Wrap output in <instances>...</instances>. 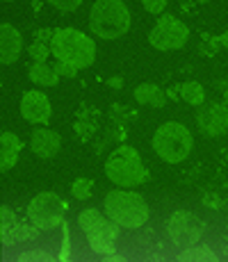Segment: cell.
I'll return each mask as SVG.
<instances>
[{"instance_id": "1", "label": "cell", "mask_w": 228, "mask_h": 262, "mask_svg": "<svg viewBox=\"0 0 228 262\" xmlns=\"http://www.w3.org/2000/svg\"><path fill=\"white\" fill-rule=\"evenodd\" d=\"M50 53L59 62H69L78 69H87L96 59V43L80 30H57L50 39Z\"/></svg>"}, {"instance_id": "2", "label": "cell", "mask_w": 228, "mask_h": 262, "mask_svg": "<svg viewBox=\"0 0 228 262\" xmlns=\"http://www.w3.org/2000/svg\"><path fill=\"white\" fill-rule=\"evenodd\" d=\"M89 28L100 39H119L130 28V9L121 0H96L89 14Z\"/></svg>"}, {"instance_id": "3", "label": "cell", "mask_w": 228, "mask_h": 262, "mask_svg": "<svg viewBox=\"0 0 228 262\" xmlns=\"http://www.w3.org/2000/svg\"><path fill=\"white\" fill-rule=\"evenodd\" d=\"M105 214L121 228H139L149 221V205L135 191L114 189L105 196Z\"/></svg>"}, {"instance_id": "4", "label": "cell", "mask_w": 228, "mask_h": 262, "mask_svg": "<svg viewBox=\"0 0 228 262\" xmlns=\"http://www.w3.org/2000/svg\"><path fill=\"white\" fill-rule=\"evenodd\" d=\"M192 146H194L192 133L182 123H176V121L160 125L153 135V150L169 164L182 162L190 155Z\"/></svg>"}, {"instance_id": "5", "label": "cell", "mask_w": 228, "mask_h": 262, "mask_svg": "<svg viewBox=\"0 0 228 262\" xmlns=\"http://www.w3.org/2000/svg\"><path fill=\"white\" fill-rule=\"evenodd\" d=\"M105 176L119 187H135L146 180V169L135 148L119 146L110 153L108 162H105Z\"/></svg>"}, {"instance_id": "6", "label": "cell", "mask_w": 228, "mask_h": 262, "mask_svg": "<svg viewBox=\"0 0 228 262\" xmlns=\"http://www.w3.org/2000/svg\"><path fill=\"white\" fill-rule=\"evenodd\" d=\"M64 203L55 191H42L28 205V216L37 230H50L62 224L64 219Z\"/></svg>"}, {"instance_id": "7", "label": "cell", "mask_w": 228, "mask_h": 262, "mask_svg": "<svg viewBox=\"0 0 228 262\" xmlns=\"http://www.w3.org/2000/svg\"><path fill=\"white\" fill-rule=\"evenodd\" d=\"M167 233H169L171 242L178 249H190V246H196V242L203 237L205 224L196 214L187 212V210H178V212H174L169 216Z\"/></svg>"}, {"instance_id": "8", "label": "cell", "mask_w": 228, "mask_h": 262, "mask_svg": "<svg viewBox=\"0 0 228 262\" xmlns=\"http://www.w3.org/2000/svg\"><path fill=\"white\" fill-rule=\"evenodd\" d=\"M190 37V30L185 23H180L176 16H160V21L155 23V28L151 30L149 41L153 48L158 50H176L182 48Z\"/></svg>"}, {"instance_id": "9", "label": "cell", "mask_w": 228, "mask_h": 262, "mask_svg": "<svg viewBox=\"0 0 228 262\" xmlns=\"http://www.w3.org/2000/svg\"><path fill=\"white\" fill-rule=\"evenodd\" d=\"M199 130L208 137H217V135H224L228 130V105L212 103L205 105L203 110L196 117Z\"/></svg>"}, {"instance_id": "10", "label": "cell", "mask_w": 228, "mask_h": 262, "mask_svg": "<svg viewBox=\"0 0 228 262\" xmlns=\"http://www.w3.org/2000/svg\"><path fill=\"white\" fill-rule=\"evenodd\" d=\"M21 114L30 123H48L50 119L48 96L42 92H25L21 100Z\"/></svg>"}, {"instance_id": "11", "label": "cell", "mask_w": 228, "mask_h": 262, "mask_svg": "<svg viewBox=\"0 0 228 262\" xmlns=\"http://www.w3.org/2000/svg\"><path fill=\"white\" fill-rule=\"evenodd\" d=\"M3 226H0V237H3V244H16V242H23L28 237H34L37 230L34 228H25V224L16 219V214L12 212L9 208H3Z\"/></svg>"}, {"instance_id": "12", "label": "cell", "mask_w": 228, "mask_h": 262, "mask_svg": "<svg viewBox=\"0 0 228 262\" xmlns=\"http://www.w3.org/2000/svg\"><path fill=\"white\" fill-rule=\"evenodd\" d=\"M23 50V39L14 25L3 23L0 25V62L3 64H12L18 59Z\"/></svg>"}, {"instance_id": "13", "label": "cell", "mask_w": 228, "mask_h": 262, "mask_svg": "<svg viewBox=\"0 0 228 262\" xmlns=\"http://www.w3.org/2000/svg\"><path fill=\"white\" fill-rule=\"evenodd\" d=\"M30 146H32L34 155L39 158H55L62 146V137L57 133L48 128H42V130H34L32 133V139H30Z\"/></svg>"}, {"instance_id": "14", "label": "cell", "mask_w": 228, "mask_h": 262, "mask_svg": "<svg viewBox=\"0 0 228 262\" xmlns=\"http://www.w3.org/2000/svg\"><path fill=\"white\" fill-rule=\"evenodd\" d=\"M21 139L16 137L14 133H9V130H5L3 137H0V169L3 171H9L16 164L18 160V153H21Z\"/></svg>"}, {"instance_id": "15", "label": "cell", "mask_w": 228, "mask_h": 262, "mask_svg": "<svg viewBox=\"0 0 228 262\" xmlns=\"http://www.w3.org/2000/svg\"><path fill=\"white\" fill-rule=\"evenodd\" d=\"M135 98L137 103L141 105H149V107H162L167 103V96L164 92L158 87V84H151V82H144L135 89Z\"/></svg>"}, {"instance_id": "16", "label": "cell", "mask_w": 228, "mask_h": 262, "mask_svg": "<svg viewBox=\"0 0 228 262\" xmlns=\"http://www.w3.org/2000/svg\"><path fill=\"white\" fill-rule=\"evenodd\" d=\"M30 80L42 87H55L59 82V73L55 71V67H48L46 62H34L30 67Z\"/></svg>"}, {"instance_id": "17", "label": "cell", "mask_w": 228, "mask_h": 262, "mask_svg": "<svg viewBox=\"0 0 228 262\" xmlns=\"http://www.w3.org/2000/svg\"><path fill=\"white\" fill-rule=\"evenodd\" d=\"M178 262H219L208 246H190L178 255Z\"/></svg>"}, {"instance_id": "18", "label": "cell", "mask_w": 228, "mask_h": 262, "mask_svg": "<svg viewBox=\"0 0 228 262\" xmlns=\"http://www.w3.org/2000/svg\"><path fill=\"white\" fill-rule=\"evenodd\" d=\"M180 96H182V100H185V103H190V105H201L205 100L203 87H201L199 82H194V80H190V82L182 84V87H180Z\"/></svg>"}, {"instance_id": "19", "label": "cell", "mask_w": 228, "mask_h": 262, "mask_svg": "<svg viewBox=\"0 0 228 262\" xmlns=\"http://www.w3.org/2000/svg\"><path fill=\"white\" fill-rule=\"evenodd\" d=\"M103 219L105 216L98 212V210H82V212H80V216H78V224H80V228L85 230V233H94L96 228H98L100 224H103Z\"/></svg>"}, {"instance_id": "20", "label": "cell", "mask_w": 228, "mask_h": 262, "mask_svg": "<svg viewBox=\"0 0 228 262\" xmlns=\"http://www.w3.org/2000/svg\"><path fill=\"white\" fill-rule=\"evenodd\" d=\"M71 194H73V199H78V201H87L91 196V180L78 178L73 183V187H71Z\"/></svg>"}, {"instance_id": "21", "label": "cell", "mask_w": 228, "mask_h": 262, "mask_svg": "<svg viewBox=\"0 0 228 262\" xmlns=\"http://www.w3.org/2000/svg\"><path fill=\"white\" fill-rule=\"evenodd\" d=\"M16 262H57L50 253L46 251H25L16 258Z\"/></svg>"}, {"instance_id": "22", "label": "cell", "mask_w": 228, "mask_h": 262, "mask_svg": "<svg viewBox=\"0 0 228 262\" xmlns=\"http://www.w3.org/2000/svg\"><path fill=\"white\" fill-rule=\"evenodd\" d=\"M48 55H50V46H46L44 41H34L30 46V57L34 62H44V59H48Z\"/></svg>"}, {"instance_id": "23", "label": "cell", "mask_w": 228, "mask_h": 262, "mask_svg": "<svg viewBox=\"0 0 228 262\" xmlns=\"http://www.w3.org/2000/svg\"><path fill=\"white\" fill-rule=\"evenodd\" d=\"M89 246L96 251V253H100V255L116 253V249H114V242H110V239H89Z\"/></svg>"}, {"instance_id": "24", "label": "cell", "mask_w": 228, "mask_h": 262, "mask_svg": "<svg viewBox=\"0 0 228 262\" xmlns=\"http://www.w3.org/2000/svg\"><path fill=\"white\" fill-rule=\"evenodd\" d=\"M48 3L53 5V7H57L59 12H75L82 0H48Z\"/></svg>"}, {"instance_id": "25", "label": "cell", "mask_w": 228, "mask_h": 262, "mask_svg": "<svg viewBox=\"0 0 228 262\" xmlns=\"http://www.w3.org/2000/svg\"><path fill=\"white\" fill-rule=\"evenodd\" d=\"M55 71L59 75H64V78H73L75 73H78V67H73V64L69 62H59V59H55Z\"/></svg>"}, {"instance_id": "26", "label": "cell", "mask_w": 228, "mask_h": 262, "mask_svg": "<svg viewBox=\"0 0 228 262\" xmlns=\"http://www.w3.org/2000/svg\"><path fill=\"white\" fill-rule=\"evenodd\" d=\"M203 39H205V41H203V48H201V50H203L205 55H215L217 50H219V46H221L219 37H208V34H205Z\"/></svg>"}, {"instance_id": "27", "label": "cell", "mask_w": 228, "mask_h": 262, "mask_svg": "<svg viewBox=\"0 0 228 262\" xmlns=\"http://www.w3.org/2000/svg\"><path fill=\"white\" fill-rule=\"evenodd\" d=\"M141 5H144L146 12H151V14H160L162 9L167 7V0H141Z\"/></svg>"}, {"instance_id": "28", "label": "cell", "mask_w": 228, "mask_h": 262, "mask_svg": "<svg viewBox=\"0 0 228 262\" xmlns=\"http://www.w3.org/2000/svg\"><path fill=\"white\" fill-rule=\"evenodd\" d=\"M103 262H128V260L119 253H110V255H103Z\"/></svg>"}, {"instance_id": "29", "label": "cell", "mask_w": 228, "mask_h": 262, "mask_svg": "<svg viewBox=\"0 0 228 262\" xmlns=\"http://www.w3.org/2000/svg\"><path fill=\"white\" fill-rule=\"evenodd\" d=\"M108 84H110V87H114V89H119L121 84H123V80H121V78H110Z\"/></svg>"}, {"instance_id": "30", "label": "cell", "mask_w": 228, "mask_h": 262, "mask_svg": "<svg viewBox=\"0 0 228 262\" xmlns=\"http://www.w3.org/2000/svg\"><path fill=\"white\" fill-rule=\"evenodd\" d=\"M219 41H221V46H226V48H228V30L219 37Z\"/></svg>"}, {"instance_id": "31", "label": "cell", "mask_w": 228, "mask_h": 262, "mask_svg": "<svg viewBox=\"0 0 228 262\" xmlns=\"http://www.w3.org/2000/svg\"><path fill=\"white\" fill-rule=\"evenodd\" d=\"M224 105H228V89L224 92Z\"/></svg>"}, {"instance_id": "32", "label": "cell", "mask_w": 228, "mask_h": 262, "mask_svg": "<svg viewBox=\"0 0 228 262\" xmlns=\"http://www.w3.org/2000/svg\"><path fill=\"white\" fill-rule=\"evenodd\" d=\"M5 3H14V0H5Z\"/></svg>"}, {"instance_id": "33", "label": "cell", "mask_w": 228, "mask_h": 262, "mask_svg": "<svg viewBox=\"0 0 228 262\" xmlns=\"http://www.w3.org/2000/svg\"><path fill=\"white\" fill-rule=\"evenodd\" d=\"M196 3H205V0H196Z\"/></svg>"}]
</instances>
